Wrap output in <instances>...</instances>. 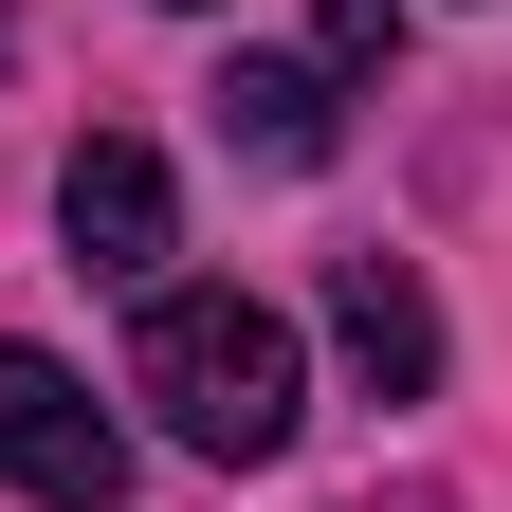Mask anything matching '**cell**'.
<instances>
[{
	"instance_id": "1",
	"label": "cell",
	"mask_w": 512,
	"mask_h": 512,
	"mask_svg": "<svg viewBox=\"0 0 512 512\" xmlns=\"http://www.w3.org/2000/svg\"><path fill=\"white\" fill-rule=\"evenodd\" d=\"M128 384L165 403L183 458H275L293 403H311V366H293V311H275V293H147Z\"/></svg>"
},
{
	"instance_id": "2",
	"label": "cell",
	"mask_w": 512,
	"mask_h": 512,
	"mask_svg": "<svg viewBox=\"0 0 512 512\" xmlns=\"http://www.w3.org/2000/svg\"><path fill=\"white\" fill-rule=\"evenodd\" d=\"M0 476H19L37 512H110V494H128V421H110L55 348H0Z\"/></svg>"
},
{
	"instance_id": "3",
	"label": "cell",
	"mask_w": 512,
	"mask_h": 512,
	"mask_svg": "<svg viewBox=\"0 0 512 512\" xmlns=\"http://www.w3.org/2000/svg\"><path fill=\"white\" fill-rule=\"evenodd\" d=\"M55 220H74V256H92V275H165V238H183V202H165V147H74Z\"/></svg>"
},
{
	"instance_id": "4",
	"label": "cell",
	"mask_w": 512,
	"mask_h": 512,
	"mask_svg": "<svg viewBox=\"0 0 512 512\" xmlns=\"http://www.w3.org/2000/svg\"><path fill=\"white\" fill-rule=\"evenodd\" d=\"M330 330H348V366L384 384V403L439 384V293L403 275V256H330Z\"/></svg>"
},
{
	"instance_id": "5",
	"label": "cell",
	"mask_w": 512,
	"mask_h": 512,
	"mask_svg": "<svg viewBox=\"0 0 512 512\" xmlns=\"http://www.w3.org/2000/svg\"><path fill=\"white\" fill-rule=\"evenodd\" d=\"M202 110L238 128L256 165H330V74H293V55H238V74H220Z\"/></svg>"
}]
</instances>
